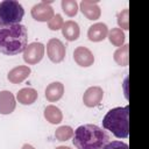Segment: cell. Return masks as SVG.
<instances>
[{"mask_svg": "<svg viewBox=\"0 0 149 149\" xmlns=\"http://www.w3.org/2000/svg\"><path fill=\"white\" fill-rule=\"evenodd\" d=\"M27 28L19 23L12 26H0V52L8 56L23 52L27 47Z\"/></svg>", "mask_w": 149, "mask_h": 149, "instance_id": "cell-1", "label": "cell"}, {"mask_svg": "<svg viewBox=\"0 0 149 149\" xmlns=\"http://www.w3.org/2000/svg\"><path fill=\"white\" fill-rule=\"evenodd\" d=\"M108 135L95 125H83L73 132V144L77 149H102L108 143Z\"/></svg>", "mask_w": 149, "mask_h": 149, "instance_id": "cell-2", "label": "cell"}, {"mask_svg": "<svg viewBox=\"0 0 149 149\" xmlns=\"http://www.w3.org/2000/svg\"><path fill=\"white\" fill-rule=\"evenodd\" d=\"M102 126L119 139H126L129 134V106L109 109L102 119Z\"/></svg>", "mask_w": 149, "mask_h": 149, "instance_id": "cell-3", "label": "cell"}, {"mask_svg": "<svg viewBox=\"0 0 149 149\" xmlns=\"http://www.w3.org/2000/svg\"><path fill=\"white\" fill-rule=\"evenodd\" d=\"M24 15V9L19 1L3 0L0 2V26L19 24Z\"/></svg>", "mask_w": 149, "mask_h": 149, "instance_id": "cell-4", "label": "cell"}, {"mask_svg": "<svg viewBox=\"0 0 149 149\" xmlns=\"http://www.w3.org/2000/svg\"><path fill=\"white\" fill-rule=\"evenodd\" d=\"M66 54L65 45L58 38H50L47 43V55L52 63H61Z\"/></svg>", "mask_w": 149, "mask_h": 149, "instance_id": "cell-5", "label": "cell"}, {"mask_svg": "<svg viewBox=\"0 0 149 149\" xmlns=\"http://www.w3.org/2000/svg\"><path fill=\"white\" fill-rule=\"evenodd\" d=\"M44 56V45L40 42H33L28 44L23 51V61L29 64L34 65L42 61Z\"/></svg>", "mask_w": 149, "mask_h": 149, "instance_id": "cell-6", "label": "cell"}, {"mask_svg": "<svg viewBox=\"0 0 149 149\" xmlns=\"http://www.w3.org/2000/svg\"><path fill=\"white\" fill-rule=\"evenodd\" d=\"M30 13L33 19H35L38 22H47V21L49 22L55 15L54 8L50 6V2L47 1H42L33 6Z\"/></svg>", "mask_w": 149, "mask_h": 149, "instance_id": "cell-7", "label": "cell"}, {"mask_svg": "<svg viewBox=\"0 0 149 149\" xmlns=\"http://www.w3.org/2000/svg\"><path fill=\"white\" fill-rule=\"evenodd\" d=\"M73 59L74 62L83 68H88L91 65H93L94 63V56L92 54V51L90 49H87L86 47H77L73 51Z\"/></svg>", "mask_w": 149, "mask_h": 149, "instance_id": "cell-8", "label": "cell"}, {"mask_svg": "<svg viewBox=\"0 0 149 149\" xmlns=\"http://www.w3.org/2000/svg\"><path fill=\"white\" fill-rule=\"evenodd\" d=\"M104 97V91L99 86L88 87L83 94V102L86 107H95L100 104Z\"/></svg>", "mask_w": 149, "mask_h": 149, "instance_id": "cell-9", "label": "cell"}, {"mask_svg": "<svg viewBox=\"0 0 149 149\" xmlns=\"http://www.w3.org/2000/svg\"><path fill=\"white\" fill-rule=\"evenodd\" d=\"M81 13L87 17V20H98L101 15V9L98 6L97 1H90V0H83L79 5Z\"/></svg>", "mask_w": 149, "mask_h": 149, "instance_id": "cell-10", "label": "cell"}, {"mask_svg": "<svg viewBox=\"0 0 149 149\" xmlns=\"http://www.w3.org/2000/svg\"><path fill=\"white\" fill-rule=\"evenodd\" d=\"M108 35V28L105 23L98 22L92 24L87 30V37L92 42H100L104 41Z\"/></svg>", "mask_w": 149, "mask_h": 149, "instance_id": "cell-11", "label": "cell"}, {"mask_svg": "<svg viewBox=\"0 0 149 149\" xmlns=\"http://www.w3.org/2000/svg\"><path fill=\"white\" fill-rule=\"evenodd\" d=\"M15 106L16 102L13 93L9 91H0V114H10L15 109Z\"/></svg>", "mask_w": 149, "mask_h": 149, "instance_id": "cell-12", "label": "cell"}, {"mask_svg": "<svg viewBox=\"0 0 149 149\" xmlns=\"http://www.w3.org/2000/svg\"><path fill=\"white\" fill-rule=\"evenodd\" d=\"M30 68L27 65H20V66H15L14 69H12L8 74H7V79L12 83V84H20L23 80H26L29 74H30Z\"/></svg>", "mask_w": 149, "mask_h": 149, "instance_id": "cell-13", "label": "cell"}, {"mask_svg": "<svg viewBox=\"0 0 149 149\" xmlns=\"http://www.w3.org/2000/svg\"><path fill=\"white\" fill-rule=\"evenodd\" d=\"M64 94V85L59 81H54L49 84L45 88V98L50 102L58 101Z\"/></svg>", "mask_w": 149, "mask_h": 149, "instance_id": "cell-14", "label": "cell"}, {"mask_svg": "<svg viewBox=\"0 0 149 149\" xmlns=\"http://www.w3.org/2000/svg\"><path fill=\"white\" fill-rule=\"evenodd\" d=\"M62 34L70 42L78 40V37L80 35V29H79L78 23L76 21H72V20L65 21L63 27H62Z\"/></svg>", "mask_w": 149, "mask_h": 149, "instance_id": "cell-15", "label": "cell"}, {"mask_svg": "<svg viewBox=\"0 0 149 149\" xmlns=\"http://www.w3.org/2000/svg\"><path fill=\"white\" fill-rule=\"evenodd\" d=\"M38 97V93L36 90L34 88H30V87H24V88H21L17 94H16V99L20 104L22 105H31L36 101Z\"/></svg>", "mask_w": 149, "mask_h": 149, "instance_id": "cell-16", "label": "cell"}, {"mask_svg": "<svg viewBox=\"0 0 149 149\" xmlns=\"http://www.w3.org/2000/svg\"><path fill=\"white\" fill-rule=\"evenodd\" d=\"M44 118L48 122H50L52 125H57V123L62 122L63 113L58 107H56L54 105H49L44 108Z\"/></svg>", "mask_w": 149, "mask_h": 149, "instance_id": "cell-17", "label": "cell"}, {"mask_svg": "<svg viewBox=\"0 0 149 149\" xmlns=\"http://www.w3.org/2000/svg\"><path fill=\"white\" fill-rule=\"evenodd\" d=\"M128 49H129V45L128 44H125L122 47H120L113 55V58L115 61V63L120 66H127L128 65Z\"/></svg>", "mask_w": 149, "mask_h": 149, "instance_id": "cell-18", "label": "cell"}, {"mask_svg": "<svg viewBox=\"0 0 149 149\" xmlns=\"http://www.w3.org/2000/svg\"><path fill=\"white\" fill-rule=\"evenodd\" d=\"M108 40L115 47H122L125 43V33L120 28H112L108 31Z\"/></svg>", "mask_w": 149, "mask_h": 149, "instance_id": "cell-19", "label": "cell"}, {"mask_svg": "<svg viewBox=\"0 0 149 149\" xmlns=\"http://www.w3.org/2000/svg\"><path fill=\"white\" fill-rule=\"evenodd\" d=\"M61 5H62L63 12L68 16L72 17L74 15H77L79 8H78V3H77L76 0H62V3Z\"/></svg>", "mask_w": 149, "mask_h": 149, "instance_id": "cell-20", "label": "cell"}, {"mask_svg": "<svg viewBox=\"0 0 149 149\" xmlns=\"http://www.w3.org/2000/svg\"><path fill=\"white\" fill-rule=\"evenodd\" d=\"M73 136V129L70 126H61L55 132V137L58 141H68Z\"/></svg>", "mask_w": 149, "mask_h": 149, "instance_id": "cell-21", "label": "cell"}, {"mask_svg": "<svg viewBox=\"0 0 149 149\" xmlns=\"http://www.w3.org/2000/svg\"><path fill=\"white\" fill-rule=\"evenodd\" d=\"M128 14H129L128 8L122 9V10L118 14V24H119V27H120L121 30H122V29H125V30H128V29H129Z\"/></svg>", "mask_w": 149, "mask_h": 149, "instance_id": "cell-22", "label": "cell"}, {"mask_svg": "<svg viewBox=\"0 0 149 149\" xmlns=\"http://www.w3.org/2000/svg\"><path fill=\"white\" fill-rule=\"evenodd\" d=\"M63 24H64V21H63L62 15L56 14V15H54V17H52V19L49 21L48 27H49V29H50V30H54V31H55V30L62 29Z\"/></svg>", "mask_w": 149, "mask_h": 149, "instance_id": "cell-23", "label": "cell"}, {"mask_svg": "<svg viewBox=\"0 0 149 149\" xmlns=\"http://www.w3.org/2000/svg\"><path fill=\"white\" fill-rule=\"evenodd\" d=\"M102 149H128V144L121 141H112L108 142Z\"/></svg>", "mask_w": 149, "mask_h": 149, "instance_id": "cell-24", "label": "cell"}, {"mask_svg": "<svg viewBox=\"0 0 149 149\" xmlns=\"http://www.w3.org/2000/svg\"><path fill=\"white\" fill-rule=\"evenodd\" d=\"M22 149H35V148H34L31 144H28V143H26V144H23Z\"/></svg>", "mask_w": 149, "mask_h": 149, "instance_id": "cell-25", "label": "cell"}, {"mask_svg": "<svg viewBox=\"0 0 149 149\" xmlns=\"http://www.w3.org/2000/svg\"><path fill=\"white\" fill-rule=\"evenodd\" d=\"M56 149H71L70 147H65V146H59V147H57Z\"/></svg>", "mask_w": 149, "mask_h": 149, "instance_id": "cell-26", "label": "cell"}]
</instances>
